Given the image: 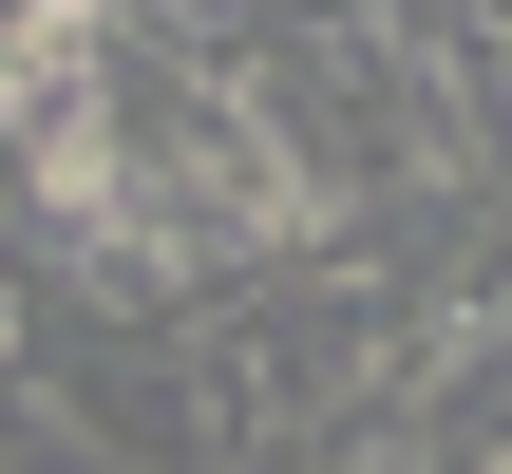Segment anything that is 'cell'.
<instances>
[{
	"instance_id": "1",
	"label": "cell",
	"mask_w": 512,
	"mask_h": 474,
	"mask_svg": "<svg viewBox=\"0 0 512 474\" xmlns=\"http://www.w3.org/2000/svg\"><path fill=\"white\" fill-rule=\"evenodd\" d=\"M475 474H512V418H494V437H475Z\"/></svg>"
}]
</instances>
